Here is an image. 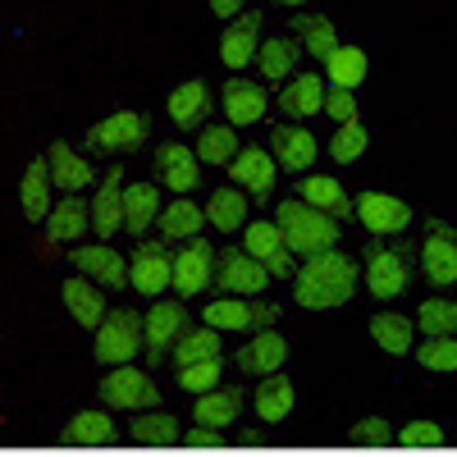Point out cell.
I'll use <instances>...</instances> for the list:
<instances>
[{
    "label": "cell",
    "mask_w": 457,
    "mask_h": 457,
    "mask_svg": "<svg viewBox=\"0 0 457 457\" xmlns=\"http://www.w3.org/2000/svg\"><path fill=\"white\" fill-rule=\"evenodd\" d=\"M357 279H361V270H357L353 256H343L338 247L320 252V256L297 265L293 302H297V307H307V312H338V307H348V302H353Z\"/></svg>",
    "instance_id": "obj_1"
},
{
    "label": "cell",
    "mask_w": 457,
    "mask_h": 457,
    "mask_svg": "<svg viewBox=\"0 0 457 457\" xmlns=\"http://www.w3.org/2000/svg\"><path fill=\"white\" fill-rule=\"evenodd\" d=\"M411 265H416V247L403 238H370L366 256H361V275L375 302H394L407 293L411 284Z\"/></svg>",
    "instance_id": "obj_2"
},
{
    "label": "cell",
    "mask_w": 457,
    "mask_h": 457,
    "mask_svg": "<svg viewBox=\"0 0 457 457\" xmlns=\"http://www.w3.org/2000/svg\"><path fill=\"white\" fill-rule=\"evenodd\" d=\"M275 224H279L288 252L302 256V261H312V256L338 247V220H329L325 211L307 206L302 197H297V202H279V206H275Z\"/></svg>",
    "instance_id": "obj_3"
},
{
    "label": "cell",
    "mask_w": 457,
    "mask_h": 457,
    "mask_svg": "<svg viewBox=\"0 0 457 457\" xmlns=\"http://www.w3.org/2000/svg\"><path fill=\"white\" fill-rule=\"evenodd\" d=\"M146 348L142 338V312L133 307H120L101 320V329L92 334V357L101 366H133V357Z\"/></svg>",
    "instance_id": "obj_4"
},
{
    "label": "cell",
    "mask_w": 457,
    "mask_h": 457,
    "mask_svg": "<svg viewBox=\"0 0 457 457\" xmlns=\"http://www.w3.org/2000/svg\"><path fill=\"white\" fill-rule=\"evenodd\" d=\"M279 316H284L279 302L228 297V293L202 307V325H206V329H234V334H243V329H275V320H279Z\"/></svg>",
    "instance_id": "obj_5"
},
{
    "label": "cell",
    "mask_w": 457,
    "mask_h": 457,
    "mask_svg": "<svg viewBox=\"0 0 457 457\" xmlns=\"http://www.w3.org/2000/svg\"><path fill=\"white\" fill-rule=\"evenodd\" d=\"M151 133V120L142 110H114L101 124L87 129V151L92 156H124V151H137Z\"/></svg>",
    "instance_id": "obj_6"
},
{
    "label": "cell",
    "mask_w": 457,
    "mask_h": 457,
    "mask_svg": "<svg viewBox=\"0 0 457 457\" xmlns=\"http://www.w3.org/2000/svg\"><path fill=\"white\" fill-rule=\"evenodd\" d=\"M96 394H101V403L110 411H146V407L161 403V389L151 385V375L137 370V366H110L101 375Z\"/></svg>",
    "instance_id": "obj_7"
},
{
    "label": "cell",
    "mask_w": 457,
    "mask_h": 457,
    "mask_svg": "<svg viewBox=\"0 0 457 457\" xmlns=\"http://www.w3.org/2000/svg\"><path fill=\"white\" fill-rule=\"evenodd\" d=\"M174 279V252L165 238H137L133 256H129V284L142 297H161Z\"/></svg>",
    "instance_id": "obj_8"
},
{
    "label": "cell",
    "mask_w": 457,
    "mask_h": 457,
    "mask_svg": "<svg viewBox=\"0 0 457 457\" xmlns=\"http://www.w3.org/2000/svg\"><path fill=\"white\" fill-rule=\"evenodd\" d=\"M243 252L256 256L270 279H293V275H297V256L288 252V243H284V234H279L275 220H252V224L243 228Z\"/></svg>",
    "instance_id": "obj_9"
},
{
    "label": "cell",
    "mask_w": 457,
    "mask_h": 457,
    "mask_svg": "<svg viewBox=\"0 0 457 457\" xmlns=\"http://www.w3.org/2000/svg\"><path fill=\"white\" fill-rule=\"evenodd\" d=\"M353 215L361 220V228L370 238H398L411 228V206L389 197V193H357L353 197Z\"/></svg>",
    "instance_id": "obj_10"
},
{
    "label": "cell",
    "mask_w": 457,
    "mask_h": 457,
    "mask_svg": "<svg viewBox=\"0 0 457 457\" xmlns=\"http://www.w3.org/2000/svg\"><path fill=\"white\" fill-rule=\"evenodd\" d=\"M421 270L435 288L457 284V228L444 220H426V243H421Z\"/></svg>",
    "instance_id": "obj_11"
},
{
    "label": "cell",
    "mask_w": 457,
    "mask_h": 457,
    "mask_svg": "<svg viewBox=\"0 0 457 457\" xmlns=\"http://www.w3.org/2000/svg\"><path fill=\"white\" fill-rule=\"evenodd\" d=\"M215 284L228 297H256V293H265L270 275H265V265L256 256H247L243 247H224V252H215Z\"/></svg>",
    "instance_id": "obj_12"
},
{
    "label": "cell",
    "mask_w": 457,
    "mask_h": 457,
    "mask_svg": "<svg viewBox=\"0 0 457 457\" xmlns=\"http://www.w3.org/2000/svg\"><path fill=\"white\" fill-rule=\"evenodd\" d=\"M228 174H234V187L252 197V206H275V156L265 146H243Z\"/></svg>",
    "instance_id": "obj_13"
},
{
    "label": "cell",
    "mask_w": 457,
    "mask_h": 457,
    "mask_svg": "<svg viewBox=\"0 0 457 457\" xmlns=\"http://www.w3.org/2000/svg\"><path fill=\"white\" fill-rule=\"evenodd\" d=\"M211 279H215V252H211V243H206V238H187V243L174 252V279H170L174 297H179V302L197 297Z\"/></svg>",
    "instance_id": "obj_14"
},
{
    "label": "cell",
    "mask_w": 457,
    "mask_h": 457,
    "mask_svg": "<svg viewBox=\"0 0 457 457\" xmlns=\"http://www.w3.org/2000/svg\"><path fill=\"white\" fill-rule=\"evenodd\" d=\"M183 329H193V325H187V307H183L179 297H170V302H156V307H146V316H142L146 357L161 366V361H165V348H174Z\"/></svg>",
    "instance_id": "obj_15"
},
{
    "label": "cell",
    "mask_w": 457,
    "mask_h": 457,
    "mask_svg": "<svg viewBox=\"0 0 457 457\" xmlns=\"http://www.w3.org/2000/svg\"><path fill=\"white\" fill-rule=\"evenodd\" d=\"M270 156H275V165L288 170V174H307V170L316 165V156H320V142H316L312 129H297V124L284 120V124L270 129Z\"/></svg>",
    "instance_id": "obj_16"
},
{
    "label": "cell",
    "mask_w": 457,
    "mask_h": 457,
    "mask_svg": "<svg viewBox=\"0 0 457 457\" xmlns=\"http://www.w3.org/2000/svg\"><path fill=\"white\" fill-rule=\"evenodd\" d=\"M325 96H329V83L320 79L316 69H307V73H293V79L284 83V92L275 96V105H279V114H284L288 124H297V120L320 114L325 110Z\"/></svg>",
    "instance_id": "obj_17"
},
{
    "label": "cell",
    "mask_w": 457,
    "mask_h": 457,
    "mask_svg": "<svg viewBox=\"0 0 457 457\" xmlns=\"http://www.w3.org/2000/svg\"><path fill=\"white\" fill-rule=\"evenodd\" d=\"M156 179L170 187V193L187 197V193H193V187L202 183V161H197V151L183 146V142L156 146Z\"/></svg>",
    "instance_id": "obj_18"
},
{
    "label": "cell",
    "mask_w": 457,
    "mask_h": 457,
    "mask_svg": "<svg viewBox=\"0 0 457 457\" xmlns=\"http://www.w3.org/2000/svg\"><path fill=\"white\" fill-rule=\"evenodd\" d=\"M220 105H224V114H228V124L247 129V124H261V120H265V110H270V92H265L261 83L238 79V73H234V79L224 83Z\"/></svg>",
    "instance_id": "obj_19"
},
{
    "label": "cell",
    "mask_w": 457,
    "mask_h": 457,
    "mask_svg": "<svg viewBox=\"0 0 457 457\" xmlns=\"http://www.w3.org/2000/svg\"><path fill=\"white\" fill-rule=\"evenodd\" d=\"M124 228V170L110 165L96 197H92V234L96 238H114Z\"/></svg>",
    "instance_id": "obj_20"
},
{
    "label": "cell",
    "mask_w": 457,
    "mask_h": 457,
    "mask_svg": "<svg viewBox=\"0 0 457 457\" xmlns=\"http://www.w3.org/2000/svg\"><path fill=\"white\" fill-rule=\"evenodd\" d=\"M165 110H170L174 129L202 133V129H206V120H211V110H215V101H211V87H206L202 79H187V83H179V87L170 92Z\"/></svg>",
    "instance_id": "obj_21"
},
{
    "label": "cell",
    "mask_w": 457,
    "mask_h": 457,
    "mask_svg": "<svg viewBox=\"0 0 457 457\" xmlns=\"http://www.w3.org/2000/svg\"><path fill=\"white\" fill-rule=\"evenodd\" d=\"M69 261H73V270L92 275V284H101V288H124V284H129V261H124L120 252H114L110 243L73 247V252H69Z\"/></svg>",
    "instance_id": "obj_22"
},
{
    "label": "cell",
    "mask_w": 457,
    "mask_h": 457,
    "mask_svg": "<svg viewBox=\"0 0 457 457\" xmlns=\"http://www.w3.org/2000/svg\"><path fill=\"white\" fill-rule=\"evenodd\" d=\"M256 51H261V14L243 10L234 23L224 28V37H220V60H224V69L238 73L243 64L256 60Z\"/></svg>",
    "instance_id": "obj_23"
},
{
    "label": "cell",
    "mask_w": 457,
    "mask_h": 457,
    "mask_svg": "<svg viewBox=\"0 0 457 457\" xmlns=\"http://www.w3.org/2000/svg\"><path fill=\"white\" fill-rule=\"evenodd\" d=\"M284 361H288V343L275 334V329H261L247 348H238L234 353V366L243 370V375H252V379H265V375H279L284 370Z\"/></svg>",
    "instance_id": "obj_24"
},
{
    "label": "cell",
    "mask_w": 457,
    "mask_h": 457,
    "mask_svg": "<svg viewBox=\"0 0 457 457\" xmlns=\"http://www.w3.org/2000/svg\"><path fill=\"white\" fill-rule=\"evenodd\" d=\"M60 297H64V307H69V316L79 320L83 329H101V320L110 316V307H105V297H101V284H92L87 275H69L64 284H60Z\"/></svg>",
    "instance_id": "obj_25"
},
{
    "label": "cell",
    "mask_w": 457,
    "mask_h": 457,
    "mask_svg": "<svg viewBox=\"0 0 457 457\" xmlns=\"http://www.w3.org/2000/svg\"><path fill=\"white\" fill-rule=\"evenodd\" d=\"M51 206H55V183H51V165H46V156H42V161H32V165L23 170L19 211H23L28 224H46Z\"/></svg>",
    "instance_id": "obj_26"
},
{
    "label": "cell",
    "mask_w": 457,
    "mask_h": 457,
    "mask_svg": "<svg viewBox=\"0 0 457 457\" xmlns=\"http://www.w3.org/2000/svg\"><path fill=\"white\" fill-rule=\"evenodd\" d=\"M297 197L325 211L329 220H348L353 215V197H348V187H343L334 174H302L297 179Z\"/></svg>",
    "instance_id": "obj_27"
},
{
    "label": "cell",
    "mask_w": 457,
    "mask_h": 457,
    "mask_svg": "<svg viewBox=\"0 0 457 457\" xmlns=\"http://www.w3.org/2000/svg\"><path fill=\"white\" fill-rule=\"evenodd\" d=\"M46 165H51V183L60 187L64 197H69V193H83V187L96 179V165H92L87 156H79L69 142H51Z\"/></svg>",
    "instance_id": "obj_28"
},
{
    "label": "cell",
    "mask_w": 457,
    "mask_h": 457,
    "mask_svg": "<svg viewBox=\"0 0 457 457\" xmlns=\"http://www.w3.org/2000/svg\"><path fill=\"white\" fill-rule=\"evenodd\" d=\"M206 224L220 228V234H238V228L252 224V197L243 193V187H234V183L215 187L211 202H206Z\"/></svg>",
    "instance_id": "obj_29"
},
{
    "label": "cell",
    "mask_w": 457,
    "mask_h": 457,
    "mask_svg": "<svg viewBox=\"0 0 457 457\" xmlns=\"http://www.w3.org/2000/svg\"><path fill=\"white\" fill-rule=\"evenodd\" d=\"M87 224H92V202L83 193H69L51 206L46 215V238L51 243H73V238H87Z\"/></svg>",
    "instance_id": "obj_30"
},
{
    "label": "cell",
    "mask_w": 457,
    "mask_h": 457,
    "mask_svg": "<svg viewBox=\"0 0 457 457\" xmlns=\"http://www.w3.org/2000/svg\"><path fill=\"white\" fill-rule=\"evenodd\" d=\"M293 403H297V394H293V379H288L284 370H279V375H265L261 385H256V394H252V407H256V416H261L265 426L288 421Z\"/></svg>",
    "instance_id": "obj_31"
},
{
    "label": "cell",
    "mask_w": 457,
    "mask_h": 457,
    "mask_svg": "<svg viewBox=\"0 0 457 457\" xmlns=\"http://www.w3.org/2000/svg\"><path fill=\"white\" fill-rule=\"evenodd\" d=\"M243 407H247L243 389H211V394L197 398L193 421H197V426H211V430H228V426H238Z\"/></svg>",
    "instance_id": "obj_32"
},
{
    "label": "cell",
    "mask_w": 457,
    "mask_h": 457,
    "mask_svg": "<svg viewBox=\"0 0 457 457\" xmlns=\"http://www.w3.org/2000/svg\"><path fill=\"white\" fill-rule=\"evenodd\" d=\"M156 215H161V187L156 183H129L124 187V228L133 238H146V228L156 224Z\"/></svg>",
    "instance_id": "obj_33"
},
{
    "label": "cell",
    "mask_w": 457,
    "mask_h": 457,
    "mask_svg": "<svg viewBox=\"0 0 457 457\" xmlns=\"http://www.w3.org/2000/svg\"><path fill=\"white\" fill-rule=\"evenodd\" d=\"M202 224H206V211L197 206V202H187V197H179V202H170V206H161V215H156V234L165 238V243H187V238H202Z\"/></svg>",
    "instance_id": "obj_34"
},
{
    "label": "cell",
    "mask_w": 457,
    "mask_h": 457,
    "mask_svg": "<svg viewBox=\"0 0 457 457\" xmlns=\"http://www.w3.org/2000/svg\"><path fill=\"white\" fill-rule=\"evenodd\" d=\"M60 439L64 444H120V426L110 421L105 407H83V411H73V421L64 426Z\"/></svg>",
    "instance_id": "obj_35"
},
{
    "label": "cell",
    "mask_w": 457,
    "mask_h": 457,
    "mask_svg": "<svg viewBox=\"0 0 457 457\" xmlns=\"http://www.w3.org/2000/svg\"><path fill=\"white\" fill-rule=\"evenodd\" d=\"M370 338L389 357H407L416 348V320L411 316H394V312H375L370 316Z\"/></svg>",
    "instance_id": "obj_36"
},
{
    "label": "cell",
    "mask_w": 457,
    "mask_h": 457,
    "mask_svg": "<svg viewBox=\"0 0 457 457\" xmlns=\"http://www.w3.org/2000/svg\"><path fill=\"white\" fill-rule=\"evenodd\" d=\"M288 23H293V37L302 42V51H307L312 60H329L338 51V32H334L329 19H320V14H293Z\"/></svg>",
    "instance_id": "obj_37"
},
{
    "label": "cell",
    "mask_w": 457,
    "mask_h": 457,
    "mask_svg": "<svg viewBox=\"0 0 457 457\" xmlns=\"http://www.w3.org/2000/svg\"><path fill=\"white\" fill-rule=\"evenodd\" d=\"M297 60H302V42H297V37H270V42H261V51H256V64H261V73L270 83L293 79Z\"/></svg>",
    "instance_id": "obj_38"
},
{
    "label": "cell",
    "mask_w": 457,
    "mask_h": 457,
    "mask_svg": "<svg viewBox=\"0 0 457 457\" xmlns=\"http://www.w3.org/2000/svg\"><path fill=\"white\" fill-rule=\"evenodd\" d=\"M193 151H197V161H202V165H224V170H228L243 146H238L234 124H206V129L197 133V146H193Z\"/></svg>",
    "instance_id": "obj_39"
},
{
    "label": "cell",
    "mask_w": 457,
    "mask_h": 457,
    "mask_svg": "<svg viewBox=\"0 0 457 457\" xmlns=\"http://www.w3.org/2000/svg\"><path fill=\"white\" fill-rule=\"evenodd\" d=\"M361 79H366V51L338 42V51L325 60V83L329 87H343V92H357Z\"/></svg>",
    "instance_id": "obj_40"
},
{
    "label": "cell",
    "mask_w": 457,
    "mask_h": 457,
    "mask_svg": "<svg viewBox=\"0 0 457 457\" xmlns=\"http://www.w3.org/2000/svg\"><path fill=\"white\" fill-rule=\"evenodd\" d=\"M220 348H224V338H220V329H206V325H197V329H183L179 334V343H174V370L179 366H197V361H211V357H220Z\"/></svg>",
    "instance_id": "obj_41"
},
{
    "label": "cell",
    "mask_w": 457,
    "mask_h": 457,
    "mask_svg": "<svg viewBox=\"0 0 457 457\" xmlns=\"http://www.w3.org/2000/svg\"><path fill=\"white\" fill-rule=\"evenodd\" d=\"M411 320H416V329H421V338H457V302L426 297Z\"/></svg>",
    "instance_id": "obj_42"
},
{
    "label": "cell",
    "mask_w": 457,
    "mask_h": 457,
    "mask_svg": "<svg viewBox=\"0 0 457 457\" xmlns=\"http://www.w3.org/2000/svg\"><path fill=\"white\" fill-rule=\"evenodd\" d=\"M129 439L133 444H151V448H165V444H179L183 430L170 411H146V416H133L129 421Z\"/></svg>",
    "instance_id": "obj_43"
},
{
    "label": "cell",
    "mask_w": 457,
    "mask_h": 457,
    "mask_svg": "<svg viewBox=\"0 0 457 457\" xmlns=\"http://www.w3.org/2000/svg\"><path fill=\"white\" fill-rule=\"evenodd\" d=\"M411 357L435 375H457V338H421V348H411Z\"/></svg>",
    "instance_id": "obj_44"
},
{
    "label": "cell",
    "mask_w": 457,
    "mask_h": 457,
    "mask_svg": "<svg viewBox=\"0 0 457 457\" xmlns=\"http://www.w3.org/2000/svg\"><path fill=\"white\" fill-rule=\"evenodd\" d=\"M220 375H224V361L220 357H211V361H197V366H179L174 370V379H179V389H187V394H211V389H220Z\"/></svg>",
    "instance_id": "obj_45"
},
{
    "label": "cell",
    "mask_w": 457,
    "mask_h": 457,
    "mask_svg": "<svg viewBox=\"0 0 457 457\" xmlns=\"http://www.w3.org/2000/svg\"><path fill=\"white\" fill-rule=\"evenodd\" d=\"M366 146H370V133L361 129V120H357V124H338L334 137H329V156H334L338 165H353Z\"/></svg>",
    "instance_id": "obj_46"
},
{
    "label": "cell",
    "mask_w": 457,
    "mask_h": 457,
    "mask_svg": "<svg viewBox=\"0 0 457 457\" xmlns=\"http://www.w3.org/2000/svg\"><path fill=\"white\" fill-rule=\"evenodd\" d=\"M398 444H407V448H439V444H448V430L435 426V421H411V426L398 430Z\"/></svg>",
    "instance_id": "obj_47"
},
{
    "label": "cell",
    "mask_w": 457,
    "mask_h": 457,
    "mask_svg": "<svg viewBox=\"0 0 457 457\" xmlns=\"http://www.w3.org/2000/svg\"><path fill=\"white\" fill-rule=\"evenodd\" d=\"M325 114L334 124H357V96L353 92H343V87H329L325 96Z\"/></svg>",
    "instance_id": "obj_48"
},
{
    "label": "cell",
    "mask_w": 457,
    "mask_h": 457,
    "mask_svg": "<svg viewBox=\"0 0 457 457\" xmlns=\"http://www.w3.org/2000/svg\"><path fill=\"white\" fill-rule=\"evenodd\" d=\"M348 439H353V444H389V439H394V426L385 421V416H366V421L353 426Z\"/></svg>",
    "instance_id": "obj_49"
},
{
    "label": "cell",
    "mask_w": 457,
    "mask_h": 457,
    "mask_svg": "<svg viewBox=\"0 0 457 457\" xmlns=\"http://www.w3.org/2000/svg\"><path fill=\"white\" fill-rule=\"evenodd\" d=\"M183 444H193V448H220V444H228V430L193 426V430H183Z\"/></svg>",
    "instance_id": "obj_50"
},
{
    "label": "cell",
    "mask_w": 457,
    "mask_h": 457,
    "mask_svg": "<svg viewBox=\"0 0 457 457\" xmlns=\"http://www.w3.org/2000/svg\"><path fill=\"white\" fill-rule=\"evenodd\" d=\"M206 5H211L215 19H238L247 10V0H206Z\"/></svg>",
    "instance_id": "obj_51"
},
{
    "label": "cell",
    "mask_w": 457,
    "mask_h": 457,
    "mask_svg": "<svg viewBox=\"0 0 457 457\" xmlns=\"http://www.w3.org/2000/svg\"><path fill=\"white\" fill-rule=\"evenodd\" d=\"M275 5H288V10H297V5H307V0H275Z\"/></svg>",
    "instance_id": "obj_52"
}]
</instances>
